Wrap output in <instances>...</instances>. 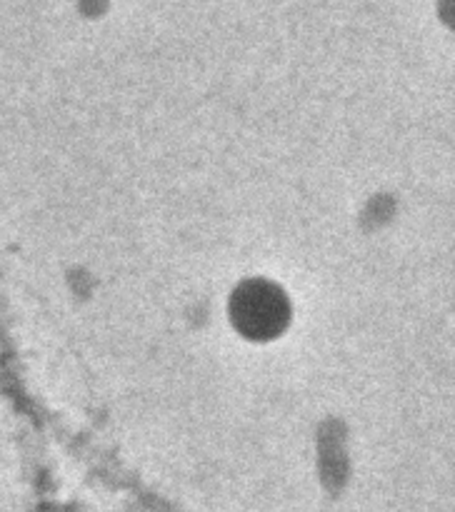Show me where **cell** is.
Instances as JSON below:
<instances>
[{"mask_svg": "<svg viewBox=\"0 0 455 512\" xmlns=\"http://www.w3.org/2000/svg\"><path fill=\"white\" fill-rule=\"evenodd\" d=\"M233 315L238 328L245 335L270 338L278 333L288 320V303L283 295L265 283L245 285L233 300Z\"/></svg>", "mask_w": 455, "mask_h": 512, "instance_id": "6da1fadb", "label": "cell"}]
</instances>
